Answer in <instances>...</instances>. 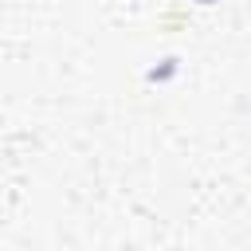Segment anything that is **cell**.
I'll return each instance as SVG.
<instances>
[{
	"label": "cell",
	"mask_w": 251,
	"mask_h": 251,
	"mask_svg": "<svg viewBox=\"0 0 251 251\" xmlns=\"http://www.w3.org/2000/svg\"><path fill=\"white\" fill-rule=\"evenodd\" d=\"M200 4H208V0H200Z\"/></svg>",
	"instance_id": "cell-1"
}]
</instances>
